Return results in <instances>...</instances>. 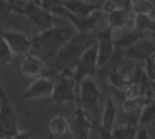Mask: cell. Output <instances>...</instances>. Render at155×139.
<instances>
[{
    "label": "cell",
    "mask_w": 155,
    "mask_h": 139,
    "mask_svg": "<svg viewBox=\"0 0 155 139\" xmlns=\"http://www.w3.org/2000/svg\"><path fill=\"white\" fill-rule=\"evenodd\" d=\"M76 34L73 25L61 27L53 25L51 28L40 30L31 37V51L38 56L46 58H54L58 51Z\"/></svg>",
    "instance_id": "6da1fadb"
},
{
    "label": "cell",
    "mask_w": 155,
    "mask_h": 139,
    "mask_svg": "<svg viewBox=\"0 0 155 139\" xmlns=\"http://www.w3.org/2000/svg\"><path fill=\"white\" fill-rule=\"evenodd\" d=\"M96 41H97V34L94 33H88V34L76 33L54 56V63L57 66L56 70H61L65 68L74 69L82 52Z\"/></svg>",
    "instance_id": "7a4b0ae2"
},
{
    "label": "cell",
    "mask_w": 155,
    "mask_h": 139,
    "mask_svg": "<svg viewBox=\"0 0 155 139\" xmlns=\"http://www.w3.org/2000/svg\"><path fill=\"white\" fill-rule=\"evenodd\" d=\"M13 11L27 17L35 27L40 30L51 28L53 25H58V16L50 12L47 8L42 7L38 0H27V1H17Z\"/></svg>",
    "instance_id": "3957f363"
},
{
    "label": "cell",
    "mask_w": 155,
    "mask_h": 139,
    "mask_svg": "<svg viewBox=\"0 0 155 139\" xmlns=\"http://www.w3.org/2000/svg\"><path fill=\"white\" fill-rule=\"evenodd\" d=\"M102 100V91L93 79V76L85 77L78 88V97H76V105L81 106L91 118L98 124L96 117L99 112V104Z\"/></svg>",
    "instance_id": "277c9868"
},
{
    "label": "cell",
    "mask_w": 155,
    "mask_h": 139,
    "mask_svg": "<svg viewBox=\"0 0 155 139\" xmlns=\"http://www.w3.org/2000/svg\"><path fill=\"white\" fill-rule=\"evenodd\" d=\"M18 131L17 115L2 83L0 82V139H7Z\"/></svg>",
    "instance_id": "5b68a950"
},
{
    "label": "cell",
    "mask_w": 155,
    "mask_h": 139,
    "mask_svg": "<svg viewBox=\"0 0 155 139\" xmlns=\"http://www.w3.org/2000/svg\"><path fill=\"white\" fill-rule=\"evenodd\" d=\"M96 42L82 52L74 66V82L76 86V92L80 82L87 76H93L98 70V54Z\"/></svg>",
    "instance_id": "8992f818"
},
{
    "label": "cell",
    "mask_w": 155,
    "mask_h": 139,
    "mask_svg": "<svg viewBox=\"0 0 155 139\" xmlns=\"http://www.w3.org/2000/svg\"><path fill=\"white\" fill-rule=\"evenodd\" d=\"M76 97H78V92L74 79L69 76L57 75L51 100L57 105L70 104V103L76 104Z\"/></svg>",
    "instance_id": "52a82bcc"
},
{
    "label": "cell",
    "mask_w": 155,
    "mask_h": 139,
    "mask_svg": "<svg viewBox=\"0 0 155 139\" xmlns=\"http://www.w3.org/2000/svg\"><path fill=\"white\" fill-rule=\"evenodd\" d=\"M54 88V81L48 76L33 79L28 87L23 91L22 98L25 100H45L51 99Z\"/></svg>",
    "instance_id": "ba28073f"
},
{
    "label": "cell",
    "mask_w": 155,
    "mask_h": 139,
    "mask_svg": "<svg viewBox=\"0 0 155 139\" xmlns=\"http://www.w3.org/2000/svg\"><path fill=\"white\" fill-rule=\"evenodd\" d=\"M0 36L7 42L13 54L25 56L31 52V37H29L27 34L17 30L4 29L0 25Z\"/></svg>",
    "instance_id": "9c48e42d"
},
{
    "label": "cell",
    "mask_w": 155,
    "mask_h": 139,
    "mask_svg": "<svg viewBox=\"0 0 155 139\" xmlns=\"http://www.w3.org/2000/svg\"><path fill=\"white\" fill-rule=\"evenodd\" d=\"M113 33L108 27L97 33V54H98V69L105 66L113 58L116 47L114 42Z\"/></svg>",
    "instance_id": "30bf717a"
},
{
    "label": "cell",
    "mask_w": 155,
    "mask_h": 139,
    "mask_svg": "<svg viewBox=\"0 0 155 139\" xmlns=\"http://www.w3.org/2000/svg\"><path fill=\"white\" fill-rule=\"evenodd\" d=\"M96 126L97 123L91 116L81 106L76 105L73 122L70 123V132L74 139H90V132L96 128Z\"/></svg>",
    "instance_id": "8fae6325"
},
{
    "label": "cell",
    "mask_w": 155,
    "mask_h": 139,
    "mask_svg": "<svg viewBox=\"0 0 155 139\" xmlns=\"http://www.w3.org/2000/svg\"><path fill=\"white\" fill-rule=\"evenodd\" d=\"M21 73L29 79H36L45 74L46 66L42 57L35 54V53H28L23 56V59L19 65Z\"/></svg>",
    "instance_id": "7c38bea8"
},
{
    "label": "cell",
    "mask_w": 155,
    "mask_h": 139,
    "mask_svg": "<svg viewBox=\"0 0 155 139\" xmlns=\"http://www.w3.org/2000/svg\"><path fill=\"white\" fill-rule=\"evenodd\" d=\"M122 52L130 59H133L136 62H145V59L153 52H155V46L150 41V39L148 36H145V37L140 39L138 42H136L133 46L124 50Z\"/></svg>",
    "instance_id": "4fadbf2b"
},
{
    "label": "cell",
    "mask_w": 155,
    "mask_h": 139,
    "mask_svg": "<svg viewBox=\"0 0 155 139\" xmlns=\"http://www.w3.org/2000/svg\"><path fill=\"white\" fill-rule=\"evenodd\" d=\"M130 13H131V8H130L128 5L125 6V7L116 6L111 12L104 15L105 16L107 27L111 31H116V30L124 29L130 23Z\"/></svg>",
    "instance_id": "5bb4252c"
},
{
    "label": "cell",
    "mask_w": 155,
    "mask_h": 139,
    "mask_svg": "<svg viewBox=\"0 0 155 139\" xmlns=\"http://www.w3.org/2000/svg\"><path fill=\"white\" fill-rule=\"evenodd\" d=\"M62 5L69 13L78 17H87L101 8L97 2L90 0H62Z\"/></svg>",
    "instance_id": "9a60e30c"
},
{
    "label": "cell",
    "mask_w": 155,
    "mask_h": 139,
    "mask_svg": "<svg viewBox=\"0 0 155 139\" xmlns=\"http://www.w3.org/2000/svg\"><path fill=\"white\" fill-rule=\"evenodd\" d=\"M116 116H117V108H116L115 100L111 97H107L102 114H101V120L97 126H99L102 129L111 133V131L115 127Z\"/></svg>",
    "instance_id": "2e32d148"
},
{
    "label": "cell",
    "mask_w": 155,
    "mask_h": 139,
    "mask_svg": "<svg viewBox=\"0 0 155 139\" xmlns=\"http://www.w3.org/2000/svg\"><path fill=\"white\" fill-rule=\"evenodd\" d=\"M47 128L52 138H62L70 132V122L67 120L64 115L57 114L50 118Z\"/></svg>",
    "instance_id": "e0dca14e"
},
{
    "label": "cell",
    "mask_w": 155,
    "mask_h": 139,
    "mask_svg": "<svg viewBox=\"0 0 155 139\" xmlns=\"http://www.w3.org/2000/svg\"><path fill=\"white\" fill-rule=\"evenodd\" d=\"M145 36H148V34L142 33V31H138V30H136V29L127 30V31H125L121 36H119V37H116V39L114 37L115 47H116L117 50L124 51V50H126V48L133 46L136 42H138L140 39H143V37H145Z\"/></svg>",
    "instance_id": "ac0fdd59"
},
{
    "label": "cell",
    "mask_w": 155,
    "mask_h": 139,
    "mask_svg": "<svg viewBox=\"0 0 155 139\" xmlns=\"http://www.w3.org/2000/svg\"><path fill=\"white\" fill-rule=\"evenodd\" d=\"M133 29L145 33V34H155V18L150 16V13H138L133 15L132 19Z\"/></svg>",
    "instance_id": "d6986e66"
},
{
    "label": "cell",
    "mask_w": 155,
    "mask_h": 139,
    "mask_svg": "<svg viewBox=\"0 0 155 139\" xmlns=\"http://www.w3.org/2000/svg\"><path fill=\"white\" fill-rule=\"evenodd\" d=\"M139 124L134 121H128L125 124L114 127L111 131V137L114 139H136Z\"/></svg>",
    "instance_id": "ffe728a7"
},
{
    "label": "cell",
    "mask_w": 155,
    "mask_h": 139,
    "mask_svg": "<svg viewBox=\"0 0 155 139\" xmlns=\"http://www.w3.org/2000/svg\"><path fill=\"white\" fill-rule=\"evenodd\" d=\"M139 127H153L155 126V102L150 98L145 102L138 118Z\"/></svg>",
    "instance_id": "44dd1931"
},
{
    "label": "cell",
    "mask_w": 155,
    "mask_h": 139,
    "mask_svg": "<svg viewBox=\"0 0 155 139\" xmlns=\"http://www.w3.org/2000/svg\"><path fill=\"white\" fill-rule=\"evenodd\" d=\"M148 99H150V98L144 97V95H137L133 98H124L122 111L125 114H128V115H134V114L139 115Z\"/></svg>",
    "instance_id": "7402d4cb"
},
{
    "label": "cell",
    "mask_w": 155,
    "mask_h": 139,
    "mask_svg": "<svg viewBox=\"0 0 155 139\" xmlns=\"http://www.w3.org/2000/svg\"><path fill=\"white\" fill-rule=\"evenodd\" d=\"M128 6L133 15L150 13L154 7V5L150 0H128Z\"/></svg>",
    "instance_id": "603a6c76"
},
{
    "label": "cell",
    "mask_w": 155,
    "mask_h": 139,
    "mask_svg": "<svg viewBox=\"0 0 155 139\" xmlns=\"http://www.w3.org/2000/svg\"><path fill=\"white\" fill-rule=\"evenodd\" d=\"M13 52L7 45V42L0 36V66H8L13 60Z\"/></svg>",
    "instance_id": "cb8c5ba5"
},
{
    "label": "cell",
    "mask_w": 155,
    "mask_h": 139,
    "mask_svg": "<svg viewBox=\"0 0 155 139\" xmlns=\"http://www.w3.org/2000/svg\"><path fill=\"white\" fill-rule=\"evenodd\" d=\"M144 70L150 81L155 79V52H153L144 62Z\"/></svg>",
    "instance_id": "d4e9b609"
},
{
    "label": "cell",
    "mask_w": 155,
    "mask_h": 139,
    "mask_svg": "<svg viewBox=\"0 0 155 139\" xmlns=\"http://www.w3.org/2000/svg\"><path fill=\"white\" fill-rule=\"evenodd\" d=\"M12 11L13 10L7 0H0V24L5 23L10 18Z\"/></svg>",
    "instance_id": "484cf974"
},
{
    "label": "cell",
    "mask_w": 155,
    "mask_h": 139,
    "mask_svg": "<svg viewBox=\"0 0 155 139\" xmlns=\"http://www.w3.org/2000/svg\"><path fill=\"white\" fill-rule=\"evenodd\" d=\"M115 7H116V4H115L114 1H111V0H105V1L103 2V5L101 6V11L103 12V15H107V13L111 12Z\"/></svg>",
    "instance_id": "4316f807"
},
{
    "label": "cell",
    "mask_w": 155,
    "mask_h": 139,
    "mask_svg": "<svg viewBox=\"0 0 155 139\" xmlns=\"http://www.w3.org/2000/svg\"><path fill=\"white\" fill-rule=\"evenodd\" d=\"M7 139H30V133H29V131H18L16 134H13L12 137H10V138H7Z\"/></svg>",
    "instance_id": "83f0119b"
},
{
    "label": "cell",
    "mask_w": 155,
    "mask_h": 139,
    "mask_svg": "<svg viewBox=\"0 0 155 139\" xmlns=\"http://www.w3.org/2000/svg\"><path fill=\"white\" fill-rule=\"evenodd\" d=\"M136 139H150V137H149V134L147 132V128L139 127L138 132H137V135H136Z\"/></svg>",
    "instance_id": "f1b7e54d"
},
{
    "label": "cell",
    "mask_w": 155,
    "mask_h": 139,
    "mask_svg": "<svg viewBox=\"0 0 155 139\" xmlns=\"http://www.w3.org/2000/svg\"><path fill=\"white\" fill-rule=\"evenodd\" d=\"M94 129H97V131L99 132V134H101L102 139H114V138L111 137V133H109V132H107V131L102 129L99 126H96V128H94Z\"/></svg>",
    "instance_id": "f546056e"
},
{
    "label": "cell",
    "mask_w": 155,
    "mask_h": 139,
    "mask_svg": "<svg viewBox=\"0 0 155 139\" xmlns=\"http://www.w3.org/2000/svg\"><path fill=\"white\" fill-rule=\"evenodd\" d=\"M150 91H151V93L155 95V79H154L153 81H150Z\"/></svg>",
    "instance_id": "4dcf8cb0"
},
{
    "label": "cell",
    "mask_w": 155,
    "mask_h": 139,
    "mask_svg": "<svg viewBox=\"0 0 155 139\" xmlns=\"http://www.w3.org/2000/svg\"><path fill=\"white\" fill-rule=\"evenodd\" d=\"M90 1H93V2H96V0H90Z\"/></svg>",
    "instance_id": "1f68e13d"
}]
</instances>
